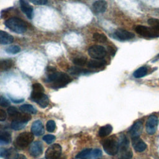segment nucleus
<instances>
[{
    "mask_svg": "<svg viewBox=\"0 0 159 159\" xmlns=\"http://www.w3.org/2000/svg\"><path fill=\"white\" fill-rule=\"evenodd\" d=\"M48 75L47 81L51 84V87L55 89L63 88L71 82V78L66 74L56 71L55 69L50 68L47 70Z\"/></svg>",
    "mask_w": 159,
    "mask_h": 159,
    "instance_id": "nucleus-1",
    "label": "nucleus"
},
{
    "mask_svg": "<svg viewBox=\"0 0 159 159\" xmlns=\"http://www.w3.org/2000/svg\"><path fill=\"white\" fill-rule=\"evenodd\" d=\"M6 26L11 31L17 34H22L27 30L26 23L21 19L11 17L5 22Z\"/></svg>",
    "mask_w": 159,
    "mask_h": 159,
    "instance_id": "nucleus-2",
    "label": "nucleus"
},
{
    "mask_svg": "<svg viewBox=\"0 0 159 159\" xmlns=\"http://www.w3.org/2000/svg\"><path fill=\"white\" fill-rule=\"evenodd\" d=\"M118 156L119 159H131L132 152L129 147V142L125 136H122L119 142Z\"/></svg>",
    "mask_w": 159,
    "mask_h": 159,
    "instance_id": "nucleus-3",
    "label": "nucleus"
},
{
    "mask_svg": "<svg viewBox=\"0 0 159 159\" xmlns=\"http://www.w3.org/2000/svg\"><path fill=\"white\" fill-rule=\"evenodd\" d=\"M34 140V134L31 132H22L18 135L14 142L16 148L23 150L26 148Z\"/></svg>",
    "mask_w": 159,
    "mask_h": 159,
    "instance_id": "nucleus-4",
    "label": "nucleus"
},
{
    "mask_svg": "<svg viewBox=\"0 0 159 159\" xmlns=\"http://www.w3.org/2000/svg\"><path fill=\"white\" fill-rule=\"evenodd\" d=\"M105 152L109 155H115L119 149V142L115 136H111L106 139L102 144Z\"/></svg>",
    "mask_w": 159,
    "mask_h": 159,
    "instance_id": "nucleus-5",
    "label": "nucleus"
},
{
    "mask_svg": "<svg viewBox=\"0 0 159 159\" xmlns=\"http://www.w3.org/2000/svg\"><path fill=\"white\" fill-rule=\"evenodd\" d=\"M135 31L141 36L147 38H155L159 37V29L153 27L139 25L135 27Z\"/></svg>",
    "mask_w": 159,
    "mask_h": 159,
    "instance_id": "nucleus-6",
    "label": "nucleus"
},
{
    "mask_svg": "<svg viewBox=\"0 0 159 159\" xmlns=\"http://www.w3.org/2000/svg\"><path fill=\"white\" fill-rule=\"evenodd\" d=\"M30 98L32 101L37 102L42 108L46 107L49 103L48 98L43 92L32 91Z\"/></svg>",
    "mask_w": 159,
    "mask_h": 159,
    "instance_id": "nucleus-7",
    "label": "nucleus"
},
{
    "mask_svg": "<svg viewBox=\"0 0 159 159\" xmlns=\"http://www.w3.org/2000/svg\"><path fill=\"white\" fill-rule=\"evenodd\" d=\"M89 55L94 59H102L106 55V48L101 45H93L88 48Z\"/></svg>",
    "mask_w": 159,
    "mask_h": 159,
    "instance_id": "nucleus-8",
    "label": "nucleus"
},
{
    "mask_svg": "<svg viewBox=\"0 0 159 159\" xmlns=\"http://www.w3.org/2000/svg\"><path fill=\"white\" fill-rule=\"evenodd\" d=\"M61 153V147L55 143L50 145L45 152V159H58Z\"/></svg>",
    "mask_w": 159,
    "mask_h": 159,
    "instance_id": "nucleus-9",
    "label": "nucleus"
},
{
    "mask_svg": "<svg viewBox=\"0 0 159 159\" xmlns=\"http://www.w3.org/2000/svg\"><path fill=\"white\" fill-rule=\"evenodd\" d=\"M158 124V119L155 116H150L147 121L146 123V131L150 134L152 135L155 133L157 126Z\"/></svg>",
    "mask_w": 159,
    "mask_h": 159,
    "instance_id": "nucleus-10",
    "label": "nucleus"
},
{
    "mask_svg": "<svg viewBox=\"0 0 159 159\" xmlns=\"http://www.w3.org/2000/svg\"><path fill=\"white\" fill-rule=\"evenodd\" d=\"M114 37L119 40H127L134 37V34L124 29H117L114 33Z\"/></svg>",
    "mask_w": 159,
    "mask_h": 159,
    "instance_id": "nucleus-11",
    "label": "nucleus"
},
{
    "mask_svg": "<svg viewBox=\"0 0 159 159\" xmlns=\"http://www.w3.org/2000/svg\"><path fill=\"white\" fill-rule=\"evenodd\" d=\"M30 154L33 157H38L43 152V145L40 142L37 141L32 143L29 148Z\"/></svg>",
    "mask_w": 159,
    "mask_h": 159,
    "instance_id": "nucleus-12",
    "label": "nucleus"
},
{
    "mask_svg": "<svg viewBox=\"0 0 159 159\" xmlns=\"http://www.w3.org/2000/svg\"><path fill=\"white\" fill-rule=\"evenodd\" d=\"M31 131L32 133L36 136H40L43 134L45 129L42 122L40 120L34 121L31 127Z\"/></svg>",
    "mask_w": 159,
    "mask_h": 159,
    "instance_id": "nucleus-13",
    "label": "nucleus"
},
{
    "mask_svg": "<svg viewBox=\"0 0 159 159\" xmlns=\"http://www.w3.org/2000/svg\"><path fill=\"white\" fill-rule=\"evenodd\" d=\"M107 5L105 0H98L93 4V9L96 13H103L107 9Z\"/></svg>",
    "mask_w": 159,
    "mask_h": 159,
    "instance_id": "nucleus-14",
    "label": "nucleus"
},
{
    "mask_svg": "<svg viewBox=\"0 0 159 159\" xmlns=\"http://www.w3.org/2000/svg\"><path fill=\"white\" fill-rule=\"evenodd\" d=\"M132 146L136 151L139 152L144 151L147 148V145L139 137L132 138Z\"/></svg>",
    "mask_w": 159,
    "mask_h": 159,
    "instance_id": "nucleus-15",
    "label": "nucleus"
},
{
    "mask_svg": "<svg viewBox=\"0 0 159 159\" xmlns=\"http://www.w3.org/2000/svg\"><path fill=\"white\" fill-rule=\"evenodd\" d=\"M142 123L140 121H137L134 124L129 130V133L132 138L139 137L142 132Z\"/></svg>",
    "mask_w": 159,
    "mask_h": 159,
    "instance_id": "nucleus-16",
    "label": "nucleus"
},
{
    "mask_svg": "<svg viewBox=\"0 0 159 159\" xmlns=\"http://www.w3.org/2000/svg\"><path fill=\"white\" fill-rule=\"evenodd\" d=\"M20 9L26 15L29 19H31L32 17L33 9L29 4V3L25 0H19Z\"/></svg>",
    "mask_w": 159,
    "mask_h": 159,
    "instance_id": "nucleus-17",
    "label": "nucleus"
},
{
    "mask_svg": "<svg viewBox=\"0 0 159 159\" xmlns=\"http://www.w3.org/2000/svg\"><path fill=\"white\" fill-rule=\"evenodd\" d=\"M14 41V38L12 35L6 32L0 30V43L6 45L10 44Z\"/></svg>",
    "mask_w": 159,
    "mask_h": 159,
    "instance_id": "nucleus-18",
    "label": "nucleus"
},
{
    "mask_svg": "<svg viewBox=\"0 0 159 159\" xmlns=\"http://www.w3.org/2000/svg\"><path fill=\"white\" fill-rule=\"evenodd\" d=\"M106 61L103 59L91 60L88 63V66L90 68H100L106 65Z\"/></svg>",
    "mask_w": 159,
    "mask_h": 159,
    "instance_id": "nucleus-19",
    "label": "nucleus"
},
{
    "mask_svg": "<svg viewBox=\"0 0 159 159\" xmlns=\"http://www.w3.org/2000/svg\"><path fill=\"white\" fill-rule=\"evenodd\" d=\"M112 130V127L110 124H106L102 127H101L99 130V135L101 137H104L109 134Z\"/></svg>",
    "mask_w": 159,
    "mask_h": 159,
    "instance_id": "nucleus-20",
    "label": "nucleus"
},
{
    "mask_svg": "<svg viewBox=\"0 0 159 159\" xmlns=\"http://www.w3.org/2000/svg\"><path fill=\"white\" fill-rule=\"evenodd\" d=\"M20 110L24 113H27L29 114H34L37 112L36 109L30 104H23L20 107Z\"/></svg>",
    "mask_w": 159,
    "mask_h": 159,
    "instance_id": "nucleus-21",
    "label": "nucleus"
},
{
    "mask_svg": "<svg viewBox=\"0 0 159 159\" xmlns=\"http://www.w3.org/2000/svg\"><path fill=\"white\" fill-rule=\"evenodd\" d=\"M148 72V68L147 66H142L137 69L133 73L134 76L135 78H140L145 76Z\"/></svg>",
    "mask_w": 159,
    "mask_h": 159,
    "instance_id": "nucleus-22",
    "label": "nucleus"
},
{
    "mask_svg": "<svg viewBox=\"0 0 159 159\" xmlns=\"http://www.w3.org/2000/svg\"><path fill=\"white\" fill-rule=\"evenodd\" d=\"M12 66V61L11 60H3L0 61V71H6Z\"/></svg>",
    "mask_w": 159,
    "mask_h": 159,
    "instance_id": "nucleus-23",
    "label": "nucleus"
},
{
    "mask_svg": "<svg viewBox=\"0 0 159 159\" xmlns=\"http://www.w3.org/2000/svg\"><path fill=\"white\" fill-rule=\"evenodd\" d=\"M30 119H31L30 114H27V113H24V112H22V113L19 112L16 120L22 122H24V123H27Z\"/></svg>",
    "mask_w": 159,
    "mask_h": 159,
    "instance_id": "nucleus-24",
    "label": "nucleus"
},
{
    "mask_svg": "<svg viewBox=\"0 0 159 159\" xmlns=\"http://www.w3.org/2000/svg\"><path fill=\"white\" fill-rule=\"evenodd\" d=\"M7 112L9 116V118L13 120H16L17 119V117L19 113V111L17 109L16 107L11 106L9 107L7 109Z\"/></svg>",
    "mask_w": 159,
    "mask_h": 159,
    "instance_id": "nucleus-25",
    "label": "nucleus"
},
{
    "mask_svg": "<svg viewBox=\"0 0 159 159\" xmlns=\"http://www.w3.org/2000/svg\"><path fill=\"white\" fill-rule=\"evenodd\" d=\"M92 150L90 148H86L77 154L76 158L79 159H87L89 158Z\"/></svg>",
    "mask_w": 159,
    "mask_h": 159,
    "instance_id": "nucleus-26",
    "label": "nucleus"
},
{
    "mask_svg": "<svg viewBox=\"0 0 159 159\" xmlns=\"http://www.w3.org/2000/svg\"><path fill=\"white\" fill-rule=\"evenodd\" d=\"M11 134L8 132H4L0 134V144H7L11 142Z\"/></svg>",
    "mask_w": 159,
    "mask_h": 159,
    "instance_id": "nucleus-27",
    "label": "nucleus"
},
{
    "mask_svg": "<svg viewBox=\"0 0 159 159\" xmlns=\"http://www.w3.org/2000/svg\"><path fill=\"white\" fill-rule=\"evenodd\" d=\"M93 38L94 41L99 43H104L107 40L106 36L104 34L101 33H94L93 34Z\"/></svg>",
    "mask_w": 159,
    "mask_h": 159,
    "instance_id": "nucleus-28",
    "label": "nucleus"
},
{
    "mask_svg": "<svg viewBox=\"0 0 159 159\" xmlns=\"http://www.w3.org/2000/svg\"><path fill=\"white\" fill-rule=\"evenodd\" d=\"M25 125H26V123L19 122L17 120H14L12 122L11 127L12 129L15 130H19L24 128Z\"/></svg>",
    "mask_w": 159,
    "mask_h": 159,
    "instance_id": "nucleus-29",
    "label": "nucleus"
},
{
    "mask_svg": "<svg viewBox=\"0 0 159 159\" xmlns=\"http://www.w3.org/2000/svg\"><path fill=\"white\" fill-rule=\"evenodd\" d=\"M18 156V153L16 151L15 149L11 148L8 149L7 153L5 156V159H17Z\"/></svg>",
    "mask_w": 159,
    "mask_h": 159,
    "instance_id": "nucleus-30",
    "label": "nucleus"
},
{
    "mask_svg": "<svg viewBox=\"0 0 159 159\" xmlns=\"http://www.w3.org/2000/svg\"><path fill=\"white\" fill-rule=\"evenodd\" d=\"M20 51V48L18 45H11L6 48V52L10 54H16Z\"/></svg>",
    "mask_w": 159,
    "mask_h": 159,
    "instance_id": "nucleus-31",
    "label": "nucleus"
},
{
    "mask_svg": "<svg viewBox=\"0 0 159 159\" xmlns=\"http://www.w3.org/2000/svg\"><path fill=\"white\" fill-rule=\"evenodd\" d=\"M74 64L78 65V66H84V65L86 64L87 59L85 57H77L75 58L73 60Z\"/></svg>",
    "mask_w": 159,
    "mask_h": 159,
    "instance_id": "nucleus-32",
    "label": "nucleus"
},
{
    "mask_svg": "<svg viewBox=\"0 0 159 159\" xmlns=\"http://www.w3.org/2000/svg\"><path fill=\"white\" fill-rule=\"evenodd\" d=\"M68 71L71 74H73V75H79V74H81V73H87V71L86 70L81 69V68H78V67H71L69 69Z\"/></svg>",
    "mask_w": 159,
    "mask_h": 159,
    "instance_id": "nucleus-33",
    "label": "nucleus"
},
{
    "mask_svg": "<svg viewBox=\"0 0 159 159\" xmlns=\"http://www.w3.org/2000/svg\"><path fill=\"white\" fill-rule=\"evenodd\" d=\"M56 128V124L55 121L52 120H48L46 124V129L49 132H53Z\"/></svg>",
    "mask_w": 159,
    "mask_h": 159,
    "instance_id": "nucleus-34",
    "label": "nucleus"
},
{
    "mask_svg": "<svg viewBox=\"0 0 159 159\" xmlns=\"http://www.w3.org/2000/svg\"><path fill=\"white\" fill-rule=\"evenodd\" d=\"M43 140L48 144L52 143L55 140V137L53 135H45L43 137Z\"/></svg>",
    "mask_w": 159,
    "mask_h": 159,
    "instance_id": "nucleus-35",
    "label": "nucleus"
},
{
    "mask_svg": "<svg viewBox=\"0 0 159 159\" xmlns=\"http://www.w3.org/2000/svg\"><path fill=\"white\" fill-rule=\"evenodd\" d=\"M148 23L152 27L159 29V19L155 18H150L148 20Z\"/></svg>",
    "mask_w": 159,
    "mask_h": 159,
    "instance_id": "nucleus-36",
    "label": "nucleus"
},
{
    "mask_svg": "<svg viewBox=\"0 0 159 159\" xmlns=\"http://www.w3.org/2000/svg\"><path fill=\"white\" fill-rule=\"evenodd\" d=\"M101 155H102L101 150H99V149H95V150L91 151V153L89 158H98V157H101Z\"/></svg>",
    "mask_w": 159,
    "mask_h": 159,
    "instance_id": "nucleus-37",
    "label": "nucleus"
},
{
    "mask_svg": "<svg viewBox=\"0 0 159 159\" xmlns=\"http://www.w3.org/2000/svg\"><path fill=\"white\" fill-rule=\"evenodd\" d=\"M32 91H40V92H43L44 88L42 86V85L40 83H36L32 84Z\"/></svg>",
    "mask_w": 159,
    "mask_h": 159,
    "instance_id": "nucleus-38",
    "label": "nucleus"
},
{
    "mask_svg": "<svg viewBox=\"0 0 159 159\" xmlns=\"http://www.w3.org/2000/svg\"><path fill=\"white\" fill-rule=\"evenodd\" d=\"M0 105L2 107H7L10 105V101L5 97L1 96L0 97Z\"/></svg>",
    "mask_w": 159,
    "mask_h": 159,
    "instance_id": "nucleus-39",
    "label": "nucleus"
},
{
    "mask_svg": "<svg viewBox=\"0 0 159 159\" xmlns=\"http://www.w3.org/2000/svg\"><path fill=\"white\" fill-rule=\"evenodd\" d=\"M30 2L35 5H39V6H42V5H45L47 3V0H29Z\"/></svg>",
    "mask_w": 159,
    "mask_h": 159,
    "instance_id": "nucleus-40",
    "label": "nucleus"
},
{
    "mask_svg": "<svg viewBox=\"0 0 159 159\" xmlns=\"http://www.w3.org/2000/svg\"><path fill=\"white\" fill-rule=\"evenodd\" d=\"M6 119V112L0 109V121H4Z\"/></svg>",
    "mask_w": 159,
    "mask_h": 159,
    "instance_id": "nucleus-41",
    "label": "nucleus"
},
{
    "mask_svg": "<svg viewBox=\"0 0 159 159\" xmlns=\"http://www.w3.org/2000/svg\"><path fill=\"white\" fill-rule=\"evenodd\" d=\"M8 149L4 148H0V157H5L7 153Z\"/></svg>",
    "mask_w": 159,
    "mask_h": 159,
    "instance_id": "nucleus-42",
    "label": "nucleus"
},
{
    "mask_svg": "<svg viewBox=\"0 0 159 159\" xmlns=\"http://www.w3.org/2000/svg\"><path fill=\"white\" fill-rule=\"evenodd\" d=\"M17 159H27V158L22 154H18Z\"/></svg>",
    "mask_w": 159,
    "mask_h": 159,
    "instance_id": "nucleus-43",
    "label": "nucleus"
},
{
    "mask_svg": "<svg viewBox=\"0 0 159 159\" xmlns=\"http://www.w3.org/2000/svg\"><path fill=\"white\" fill-rule=\"evenodd\" d=\"M157 58H159V54H158V55L157 56Z\"/></svg>",
    "mask_w": 159,
    "mask_h": 159,
    "instance_id": "nucleus-44",
    "label": "nucleus"
}]
</instances>
